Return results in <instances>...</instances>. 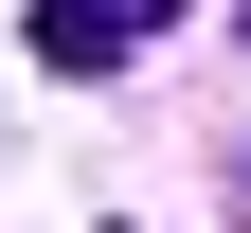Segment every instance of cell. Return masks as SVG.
Wrapping results in <instances>:
<instances>
[{
  "label": "cell",
  "mask_w": 251,
  "mask_h": 233,
  "mask_svg": "<svg viewBox=\"0 0 251 233\" xmlns=\"http://www.w3.org/2000/svg\"><path fill=\"white\" fill-rule=\"evenodd\" d=\"M144 36H162V0H36V54L54 72H126Z\"/></svg>",
  "instance_id": "6da1fadb"
}]
</instances>
